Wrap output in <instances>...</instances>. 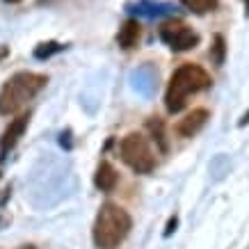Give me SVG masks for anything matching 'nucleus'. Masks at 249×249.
<instances>
[{
    "label": "nucleus",
    "mask_w": 249,
    "mask_h": 249,
    "mask_svg": "<svg viewBox=\"0 0 249 249\" xmlns=\"http://www.w3.org/2000/svg\"><path fill=\"white\" fill-rule=\"evenodd\" d=\"M119 183V174L107 160H101L96 167V174H94V185H96L101 192H112Z\"/></svg>",
    "instance_id": "8"
},
{
    "label": "nucleus",
    "mask_w": 249,
    "mask_h": 249,
    "mask_svg": "<svg viewBox=\"0 0 249 249\" xmlns=\"http://www.w3.org/2000/svg\"><path fill=\"white\" fill-rule=\"evenodd\" d=\"M7 2H21V0H7Z\"/></svg>",
    "instance_id": "16"
},
{
    "label": "nucleus",
    "mask_w": 249,
    "mask_h": 249,
    "mask_svg": "<svg viewBox=\"0 0 249 249\" xmlns=\"http://www.w3.org/2000/svg\"><path fill=\"white\" fill-rule=\"evenodd\" d=\"M48 78L35 71H18L0 89V114H21V110L46 87Z\"/></svg>",
    "instance_id": "3"
},
{
    "label": "nucleus",
    "mask_w": 249,
    "mask_h": 249,
    "mask_svg": "<svg viewBox=\"0 0 249 249\" xmlns=\"http://www.w3.org/2000/svg\"><path fill=\"white\" fill-rule=\"evenodd\" d=\"M208 117H211V114H208L206 107H196V110L188 112L178 124H176V133H178L181 137H195L196 133L206 126Z\"/></svg>",
    "instance_id": "7"
},
{
    "label": "nucleus",
    "mask_w": 249,
    "mask_h": 249,
    "mask_svg": "<svg viewBox=\"0 0 249 249\" xmlns=\"http://www.w3.org/2000/svg\"><path fill=\"white\" fill-rule=\"evenodd\" d=\"M160 39H162L172 51H176V53H185V51H192V48L199 46V35H196L190 25H185V23H181V21L162 23Z\"/></svg>",
    "instance_id": "5"
},
{
    "label": "nucleus",
    "mask_w": 249,
    "mask_h": 249,
    "mask_svg": "<svg viewBox=\"0 0 249 249\" xmlns=\"http://www.w3.org/2000/svg\"><path fill=\"white\" fill-rule=\"evenodd\" d=\"M117 41L124 51H130V48H135L137 41H140V23L135 18H128V21L124 23L119 28V35H117Z\"/></svg>",
    "instance_id": "9"
},
{
    "label": "nucleus",
    "mask_w": 249,
    "mask_h": 249,
    "mask_svg": "<svg viewBox=\"0 0 249 249\" xmlns=\"http://www.w3.org/2000/svg\"><path fill=\"white\" fill-rule=\"evenodd\" d=\"M224 57H227V41H224L222 35H217L211 46V60H213V64L222 67V64H224Z\"/></svg>",
    "instance_id": "12"
},
{
    "label": "nucleus",
    "mask_w": 249,
    "mask_h": 249,
    "mask_svg": "<svg viewBox=\"0 0 249 249\" xmlns=\"http://www.w3.org/2000/svg\"><path fill=\"white\" fill-rule=\"evenodd\" d=\"M146 128H149V133H151V140L156 142V146L160 149V153L169 151V140H167L162 119H160V117H151V119L146 121Z\"/></svg>",
    "instance_id": "10"
},
{
    "label": "nucleus",
    "mask_w": 249,
    "mask_h": 249,
    "mask_svg": "<svg viewBox=\"0 0 249 249\" xmlns=\"http://www.w3.org/2000/svg\"><path fill=\"white\" fill-rule=\"evenodd\" d=\"M219 0H183L185 9L195 12V14H208V12H215L217 9Z\"/></svg>",
    "instance_id": "11"
},
{
    "label": "nucleus",
    "mask_w": 249,
    "mask_h": 249,
    "mask_svg": "<svg viewBox=\"0 0 249 249\" xmlns=\"http://www.w3.org/2000/svg\"><path fill=\"white\" fill-rule=\"evenodd\" d=\"M213 85L211 80V73L206 71L204 67L199 64H181L176 69L169 78V87H167V94H165V107L167 112H181L183 107L188 106V98L192 94H199V91L208 89Z\"/></svg>",
    "instance_id": "1"
},
{
    "label": "nucleus",
    "mask_w": 249,
    "mask_h": 249,
    "mask_svg": "<svg viewBox=\"0 0 249 249\" xmlns=\"http://www.w3.org/2000/svg\"><path fill=\"white\" fill-rule=\"evenodd\" d=\"M119 153L121 160L137 174H151L156 169V165H158L149 140L140 135V133H128L124 137L119 144Z\"/></svg>",
    "instance_id": "4"
},
{
    "label": "nucleus",
    "mask_w": 249,
    "mask_h": 249,
    "mask_svg": "<svg viewBox=\"0 0 249 249\" xmlns=\"http://www.w3.org/2000/svg\"><path fill=\"white\" fill-rule=\"evenodd\" d=\"M62 46L55 44V41H48V44H39L37 51H35V57H39V60H44V57H51L53 53H60Z\"/></svg>",
    "instance_id": "13"
},
{
    "label": "nucleus",
    "mask_w": 249,
    "mask_h": 249,
    "mask_svg": "<svg viewBox=\"0 0 249 249\" xmlns=\"http://www.w3.org/2000/svg\"><path fill=\"white\" fill-rule=\"evenodd\" d=\"M18 249H37L35 245H23V247H18Z\"/></svg>",
    "instance_id": "14"
},
{
    "label": "nucleus",
    "mask_w": 249,
    "mask_h": 249,
    "mask_svg": "<svg viewBox=\"0 0 249 249\" xmlns=\"http://www.w3.org/2000/svg\"><path fill=\"white\" fill-rule=\"evenodd\" d=\"M245 2H247V14H249V0H245Z\"/></svg>",
    "instance_id": "15"
},
{
    "label": "nucleus",
    "mask_w": 249,
    "mask_h": 249,
    "mask_svg": "<svg viewBox=\"0 0 249 249\" xmlns=\"http://www.w3.org/2000/svg\"><path fill=\"white\" fill-rule=\"evenodd\" d=\"M28 121H30V112L16 114L14 119L9 121V126L5 128L2 137H0V160L7 158L9 151L18 144V140H21L23 133H25V128H28Z\"/></svg>",
    "instance_id": "6"
},
{
    "label": "nucleus",
    "mask_w": 249,
    "mask_h": 249,
    "mask_svg": "<svg viewBox=\"0 0 249 249\" xmlns=\"http://www.w3.org/2000/svg\"><path fill=\"white\" fill-rule=\"evenodd\" d=\"M130 229H133V219L128 211L121 208L119 204L106 201L101 206L96 219H94V247L96 249H117L121 242L128 238Z\"/></svg>",
    "instance_id": "2"
}]
</instances>
